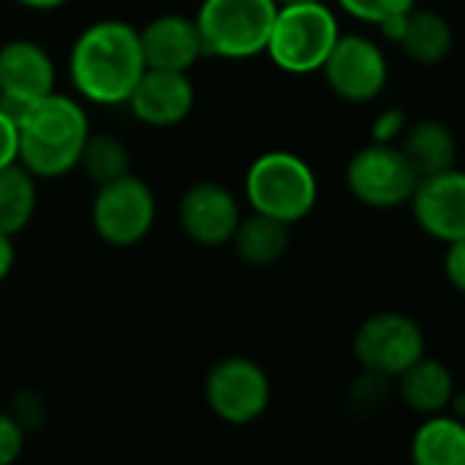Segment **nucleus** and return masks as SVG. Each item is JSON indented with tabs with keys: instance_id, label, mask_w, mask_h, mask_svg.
Listing matches in <instances>:
<instances>
[{
	"instance_id": "a211bd4d",
	"label": "nucleus",
	"mask_w": 465,
	"mask_h": 465,
	"mask_svg": "<svg viewBox=\"0 0 465 465\" xmlns=\"http://www.w3.org/2000/svg\"><path fill=\"white\" fill-rule=\"evenodd\" d=\"M229 245L234 248V253L242 264L256 267V270L272 267L286 256V251L292 245V226L278 218L251 213L248 218L240 221Z\"/></svg>"
},
{
	"instance_id": "4be33fe9",
	"label": "nucleus",
	"mask_w": 465,
	"mask_h": 465,
	"mask_svg": "<svg viewBox=\"0 0 465 465\" xmlns=\"http://www.w3.org/2000/svg\"><path fill=\"white\" fill-rule=\"evenodd\" d=\"M79 169L95 183H112L131 172V150L114 134H90L79 158Z\"/></svg>"
},
{
	"instance_id": "bb28decb",
	"label": "nucleus",
	"mask_w": 465,
	"mask_h": 465,
	"mask_svg": "<svg viewBox=\"0 0 465 465\" xmlns=\"http://www.w3.org/2000/svg\"><path fill=\"white\" fill-rule=\"evenodd\" d=\"M11 414L22 422L25 430H33V428H38V425L44 422V417H46V403H44V398H41L38 392L22 390V392L14 395V409H11Z\"/></svg>"
},
{
	"instance_id": "f8f14e48",
	"label": "nucleus",
	"mask_w": 465,
	"mask_h": 465,
	"mask_svg": "<svg viewBox=\"0 0 465 465\" xmlns=\"http://www.w3.org/2000/svg\"><path fill=\"white\" fill-rule=\"evenodd\" d=\"M177 218L183 234L191 242L202 248H218L232 242L242 221V210L237 196L226 185L215 180H199L183 191Z\"/></svg>"
},
{
	"instance_id": "f3484780",
	"label": "nucleus",
	"mask_w": 465,
	"mask_h": 465,
	"mask_svg": "<svg viewBox=\"0 0 465 465\" xmlns=\"http://www.w3.org/2000/svg\"><path fill=\"white\" fill-rule=\"evenodd\" d=\"M398 144L420 177L452 169L458 161L455 131L436 117H422L417 123H409Z\"/></svg>"
},
{
	"instance_id": "4468645a",
	"label": "nucleus",
	"mask_w": 465,
	"mask_h": 465,
	"mask_svg": "<svg viewBox=\"0 0 465 465\" xmlns=\"http://www.w3.org/2000/svg\"><path fill=\"white\" fill-rule=\"evenodd\" d=\"M125 106L147 128H174L191 117L196 106V87L185 71L147 68Z\"/></svg>"
},
{
	"instance_id": "f03ea898",
	"label": "nucleus",
	"mask_w": 465,
	"mask_h": 465,
	"mask_svg": "<svg viewBox=\"0 0 465 465\" xmlns=\"http://www.w3.org/2000/svg\"><path fill=\"white\" fill-rule=\"evenodd\" d=\"M19 163L38 180H57L79 169L90 131L87 109L79 95L52 90L19 120Z\"/></svg>"
},
{
	"instance_id": "393cba45",
	"label": "nucleus",
	"mask_w": 465,
	"mask_h": 465,
	"mask_svg": "<svg viewBox=\"0 0 465 465\" xmlns=\"http://www.w3.org/2000/svg\"><path fill=\"white\" fill-rule=\"evenodd\" d=\"M27 430L11 411H0V465H14L25 452Z\"/></svg>"
},
{
	"instance_id": "2f4dec72",
	"label": "nucleus",
	"mask_w": 465,
	"mask_h": 465,
	"mask_svg": "<svg viewBox=\"0 0 465 465\" xmlns=\"http://www.w3.org/2000/svg\"><path fill=\"white\" fill-rule=\"evenodd\" d=\"M278 5H300V3H316V0H275Z\"/></svg>"
},
{
	"instance_id": "5701e85b",
	"label": "nucleus",
	"mask_w": 465,
	"mask_h": 465,
	"mask_svg": "<svg viewBox=\"0 0 465 465\" xmlns=\"http://www.w3.org/2000/svg\"><path fill=\"white\" fill-rule=\"evenodd\" d=\"M341 11L354 16L357 22L365 25H381L384 19L395 14H406L417 5V0H335Z\"/></svg>"
},
{
	"instance_id": "412c9836",
	"label": "nucleus",
	"mask_w": 465,
	"mask_h": 465,
	"mask_svg": "<svg viewBox=\"0 0 465 465\" xmlns=\"http://www.w3.org/2000/svg\"><path fill=\"white\" fill-rule=\"evenodd\" d=\"M38 207V177L19 161L0 169V232L16 237L25 232Z\"/></svg>"
},
{
	"instance_id": "9b49d317",
	"label": "nucleus",
	"mask_w": 465,
	"mask_h": 465,
	"mask_svg": "<svg viewBox=\"0 0 465 465\" xmlns=\"http://www.w3.org/2000/svg\"><path fill=\"white\" fill-rule=\"evenodd\" d=\"M57 68L49 49L30 38H11L0 46V106L16 120L54 90Z\"/></svg>"
},
{
	"instance_id": "6ab92c4d",
	"label": "nucleus",
	"mask_w": 465,
	"mask_h": 465,
	"mask_svg": "<svg viewBox=\"0 0 465 465\" xmlns=\"http://www.w3.org/2000/svg\"><path fill=\"white\" fill-rule=\"evenodd\" d=\"M411 460L417 465H465V420L441 411L425 417L411 436Z\"/></svg>"
},
{
	"instance_id": "423d86ee",
	"label": "nucleus",
	"mask_w": 465,
	"mask_h": 465,
	"mask_svg": "<svg viewBox=\"0 0 465 465\" xmlns=\"http://www.w3.org/2000/svg\"><path fill=\"white\" fill-rule=\"evenodd\" d=\"M155 215V193L139 174L128 172L125 177L95 185L90 223L101 242L112 248H134L153 232Z\"/></svg>"
},
{
	"instance_id": "7c9ffc66",
	"label": "nucleus",
	"mask_w": 465,
	"mask_h": 465,
	"mask_svg": "<svg viewBox=\"0 0 465 465\" xmlns=\"http://www.w3.org/2000/svg\"><path fill=\"white\" fill-rule=\"evenodd\" d=\"M14 3H19L25 8H33V11H54V8L65 5L68 0H14Z\"/></svg>"
},
{
	"instance_id": "c756f323",
	"label": "nucleus",
	"mask_w": 465,
	"mask_h": 465,
	"mask_svg": "<svg viewBox=\"0 0 465 465\" xmlns=\"http://www.w3.org/2000/svg\"><path fill=\"white\" fill-rule=\"evenodd\" d=\"M16 264V248H14V237L0 232V283L11 275Z\"/></svg>"
},
{
	"instance_id": "c85d7f7f",
	"label": "nucleus",
	"mask_w": 465,
	"mask_h": 465,
	"mask_svg": "<svg viewBox=\"0 0 465 465\" xmlns=\"http://www.w3.org/2000/svg\"><path fill=\"white\" fill-rule=\"evenodd\" d=\"M444 275H447L450 286L465 297V237L458 240V242H450L447 245V253H444Z\"/></svg>"
},
{
	"instance_id": "1a4fd4ad",
	"label": "nucleus",
	"mask_w": 465,
	"mask_h": 465,
	"mask_svg": "<svg viewBox=\"0 0 465 465\" xmlns=\"http://www.w3.org/2000/svg\"><path fill=\"white\" fill-rule=\"evenodd\" d=\"M204 403L226 425H253L272 403L270 376L251 357H223L204 376Z\"/></svg>"
},
{
	"instance_id": "7ed1b4c3",
	"label": "nucleus",
	"mask_w": 465,
	"mask_h": 465,
	"mask_svg": "<svg viewBox=\"0 0 465 465\" xmlns=\"http://www.w3.org/2000/svg\"><path fill=\"white\" fill-rule=\"evenodd\" d=\"M242 185L253 213L278 218L289 226L308 218L319 202V177L313 166L289 150H270L253 158Z\"/></svg>"
},
{
	"instance_id": "aec40b11",
	"label": "nucleus",
	"mask_w": 465,
	"mask_h": 465,
	"mask_svg": "<svg viewBox=\"0 0 465 465\" xmlns=\"http://www.w3.org/2000/svg\"><path fill=\"white\" fill-rule=\"evenodd\" d=\"M398 46L406 52L409 60L420 65H436L450 57L455 46V30L444 14L414 5L406 16V27Z\"/></svg>"
},
{
	"instance_id": "0eeeda50",
	"label": "nucleus",
	"mask_w": 465,
	"mask_h": 465,
	"mask_svg": "<svg viewBox=\"0 0 465 465\" xmlns=\"http://www.w3.org/2000/svg\"><path fill=\"white\" fill-rule=\"evenodd\" d=\"M351 351L365 373L395 381L406 368L428 354V338L420 322L409 313L379 311L357 327Z\"/></svg>"
},
{
	"instance_id": "39448f33",
	"label": "nucleus",
	"mask_w": 465,
	"mask_h": 465,
	"mask_svg": "<svg viewBox=\"0 0 465 465\" xmlns=\"http://www.w3.org/2000/svg\"><path fill=\"white\" fill-rule=\"evenodd\" d=\"M338 35V16L322 0L278 5V16L264 54H270V60L286 74H316L332 52Z\"/></svg>"
},
{
	"instance_id": "dca6fc26",
	"label": "nucleus",
	"mask_w": 465,
	"mask_h": 465,
	"mask_svg": "<svg viewBox=\"0 0 465 465\" xmlns=\"http://www.w3.org/2000/svg\"><path fill=\"white\" fill-rule=\"evenodd\" d=\"M395 392L411 411L430 417L450 411L458 390L452 371L441 360L425 354L395 379Z\"/></svg>"
},
{
	"instance_id": "f257e3e1",
	"label": "nucleus",
	"mask_w": 465,
	"mask_h": 465,
	"mask_svg": "<svg viewBox=\"0 0 465 465\" xmlns=\"http://www.w3.org/2000/svg\"><path fill=\"white\" fill-rule=\"evenodd\" d=\"M147 71L139 27L123 19H98L82 27L68 52V79L84 104L123 106Z\"/></svg>"
},
{
	"instance_id": "20e7f679",
	"label": "nucleus",
	"mask_w": 465,
	"mask_h": 465,
	"mask_svg": "<svg viewBox=\"0 0 465 465\" xmlns=\"http://www.w3.org/2000/svg\"><path fill=\"white\" fill-rule=\"evenodd\" d=\"M275 16V0H202L193 19L210 57L251 60L267 52Z\"/></svg>"
},
{
	"instance_id": "a878e982",
	"label": "nucleus",
	"mask_w": 465,
	"mask_h": 465,
	"mask_svg": "<svg viewBox=\"0 0 465 465\" xmlns=\"http://www.w3.org/2000/svg\"><path fill=\"white\" fill-rule=\"evenodd\" d=\"M406 125H409L406 112L398 109V106H390V109H384V112L373 120V125H371V142L398 144L401 136H403V131H406Z\"/></svg>"
},
{
	"instance_id": "cd10ccee",
	"label": "nucleus",
	"mask_w": 465,
	"mask_h": 465,
	"mask_svg": "<svg viewBox=\"0 0 465 465\" xmlns=\"http://www.w3.org/2000/svg\"><path fill=\"white\" fill-rule=\"evenodd\" d=\"M19 161V123L0 106V169Z\"/></svg>"
},
{
	"instance_id": "ddd939ff",
	"label": "nucleus",
	"mask_w": 465,
	"mask_h": 465,
	"mask_svg": "<svg viewBox=\"0 0 465 465\" xmlns=\"http://www.w3.org/2000/svg\"><path fill=\"white\" fill-rule=\"evenodd\" d=\"M417 226L450 245L465 237V172L452 166L428 177H420L409 202Z\"/></svg>"
},
{
	"instance_id": "6e6552de",
	"label": "nucleus",
	"mask_w": 465,
	"mask_h": 465,
	"mask_svg": "<svg viewBox=\"0 0 465 465\" xmlns=\"http://www.w3.org/2000/svg\"><path fill=\"white\" fill-rule=\"evenodd\" d=\"M346 188L354 202L371 210H398L411 202L420 174L401 144L371 142L346 163Z\"/></svg>"
},
{
	"instance_id": "2eb2a0df",
	"label": "nucleus",
	"mask_w": 465,
	"mask_h": 465,
	"mask_svg": "<svg viewBox=\"0 0 465 465\" xmlns=\"http://www.w3.org/2000/svg\"><path fill=\"white\" fill-rule=\"evenodd\" d=\"M139 41L147 68L188 74L207 54L196 19L185 14L153 16L144 27H139Z\"/></svg>"
},
{
	"instance_id": "9d476101",
	"label": "nucleus",
	"mask_w": 465,
	"mask_h": 465,
	"mask_svg": "<svg viewBox=\"0 0 465 465\" xmlns=\"http://www.w3.org/2000/svg\"><path fill=\"white\" fill-rule=\"evenodd\" d=\"M322 74L341 101L371 104L390 82V63L373 38L362 33H341L322 65Z\"/></svg>"
},
{
	"instance_id": "b1692460",
	"label": "nucleus",
	"mask_w": 465,
	"mask_h": 465,
	"mask_svg": "<svg viewBox=\"0 0 465 465\" xmlns=\"http://www.w3.org/2000/svg\"><path fill=\"white\" fill-rule=\"evenodd\" d=\"M390 392H392V381L390 379H381V376H373V373L362 371V376L354 381V387L349 392V403L360 414H365L371 409H379L390 398Z\"/></svg>"
}]
</instances>
